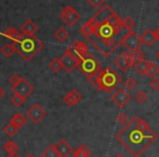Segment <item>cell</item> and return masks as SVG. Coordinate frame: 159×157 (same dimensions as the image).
Returning a JSON list of instances; mask_svg holds the SVG:
<instances>
[{
    "label": "cell",
    "mask_w": 159,
    "mask_h": 157,
    "mask_svg": "<svg viewBox=\"0 0 159 157\" xmlns=\"http://www.w3.org/2000/svg\"><path fill=\"white\" fill-rule=\"evenodd\" d=\"M49 69L51 71H53L55 73H58L63 69V66H62V62L60 60V58H53L51 59V61L49 62Z\"/></svg>",
    "instance_id": "cell-22"
},
{
    "label": "cell",
    "mask_w": 159,
    "mask_h": 157,
    "mask_svg": "<svg viewBox=\"0 0 159 157\" xmlns=\"http://www.w3.org/2000/svg\"><path fill=\"white\" fill-rule=\"evenodd\" d=\"M116 139L133 157H139L156 141L157 134L145 120L135 116L116 134Z\"/></svg>",
    "instance_id": "cell-2"
},
{
    "label": "cell",
    "mask_w": 159,
    "mask_h": 157,
    "mask_svg": "<svg viewBox=\"0 0 159 157\" xmlns=\"http://www.w3.org/2000/svg\"><path fill=\"white\" fill-rule=\"evenodd\" d=\"M117 122L119 124H121V126H125V124L129 122L128 116H126L124 113H120L119 115L117 116Z\"/></svg>",
    "instance_id": "cell-33"
},
{
    "label": "cell",
    "mask_w": 159,
    "mask_h": 157,
    "mask_svg": "<svg viewBox=\"0 0 159 157\" xmlns=\"http://www.w3.org/2000/svg\"><path fill=\"white\" fill-rule=\"evenodd\" d=\"M3 150H5L9 155L18 154L19 145L14 143L13 141H8V142H6V143L3 144Z\"/></svg>",
    "instance_id": "cell-21"
},
{
    "label": "cell",
    "mask_w": 159,
    "mask_h": 157,
    "mask_svg": "<svg viewBox=\"0 0 159 157\" xmlns=\"http://www.w3.org/2000/svg\"><path fill=\"white\" fill-rule=\"evenodd\" d=\"M77 68L80 71L87 77V80H92L94 76L98 74L102 71V64L100 62L94 57L92 53H86L84 57L79 59Z\"/></svg>",
    "instance_id": "cell-5"
},
{
    "label": "cell",
    "mask_w": 159,
    "mask_h": 157,
    "mask_svg": "<svg viewBox=\"0 0 159 157\" xmlns=\"http://www.w3.org/2000/svg\"><path fill=\"white\" fill-rule=\"evenodd\" d=\"M71 157H74V156H73V155H72V156H71Z\"/></svg>",
    "instance_id": "cell-44"
},
{
    "label": "cell",
    "mask_w": 159,
    "mask_h": 157,
    "mask_svg": "<svg viewBox=\"0 0 159 157\" xmlns=\"http://www.w3.org/2000/svg\"><path fill=\"white\" fill-rule=\"evenodd\" d=\"M27 121H29L27 117H25L22 113H16V115L12 116V118L10 119V122L13 123L18 129H22L23 127L27 123Z\"/></svg>",
    "instance_id": "cell-18"
},
{
    "label": "cell",
    "mask_w": 159,
    "mask_h": 157,
    "mask_svg": "<svg viewBox=\"0 0 159 157\" xmlns=\"http://www.w3.org/2000/svg\"><path fill=\"white\" fill-rule=\"evenodd\" d=\"M89 83L97 91L111 93L122 83V76L111 67H107L106 69L100 71L96 76H94L92 80H89Z\"/></svg>",
    "instance_id": "cell-3"
},
{
    "label": "cell",
    "mask_w": 159,
    "mask_h": 157,
    "mask_svg": "<svg viewBox=\"0 0 159 157\" xmlns=\"http://www.w3.org/2000/svg\"><path fill=\"white\" fill-rule=\"evenodd\" d=\"M8 157H21L19 154H13V155H9Z\"/></svg>",
    "instance_id": "cell-41"
},
{
    "label": "cell",
    "mask_w": 159,
    "mask_h": 157,
    "mask_svg": "<svg viewBox=\"0 0 159 157\" xmlns=\"http://www.w3.org/2000/svg\"><path fill=\"white\" fill-rule=\"evenodd\" d=\"M55 37L58 42L63 43L64 40H66V38L69 37V32L66 31L64 27H60V29H58L57 31L55 32Z\"/></svg>",
    "instance_id": "cell-24"
},
{
    "label": "cell",
    "mask_w": 159,
    "mask_h": 157,
    "mask_svg": "<svg viewBox=\"0 0 159 157\" xmlns=\"http://www.w3.org/2000/svg\"><path fill=\"white\" fill-rule=\"evenodd\" d=\"M25 99H26V98L23 97V96L18 95V94H13V96L11 97L10 102H11V104L13 105L14 107L20 108V107H22V105L25 103Z\"/></svg>",
    "instance_id": "cell-26"
},
{
    "label": "cell",
    "mask_w": 159,
    "mask_h": 157,
    "mask_svg": "<svg viewBox=\"0 0 159 157\" xmlns=\"http://www.w3.org/2000/svg\"><path fill=\"white\" fill-rule=\"evenodd\" d=\"M16 48V53L22 57L25 61H31L43 49L44 44L35 35H21L18 40L12 43Z\"/></svg>",
    "instance_id": "cell-4"
},
{
    "label": "cell",
    "mask_w": 159,
    "mask_h": 157,
    "mask_svg": "<svg viewBox=\"0 0 159 157\" xmlns=\"http://www.w3.org/2000/svg\"><path fill=\"white\" fill-rule=\"evenodd\" d=\"M158 74H159V72H158Z\"/></svg>",
    "instance_id": "cell-45"
},
{
    "label": "cell",
    "mask_w": 159,
    "mask_h": 157,
    "mask_svg": "<svg viewBox=\"0 0 159 157\" xmlns=\"http://www.w3.org/2000/svg\"><path fill=\"white\" fill-rule=\"evenodd\" d=\"M136 85H137L136 81H135L133 77H129L128 80L124 82V87H125V90H128V91L134 90L135 87H136Z\"/></svg>",
    "instance_id": "cell-31"
},
{
    "label": "cell",
    "mask_w": 159,
    "mask_h": 157,
    "mask_svg": "<svg viewBox=\"0 0 159 157\" xmlns=\"http://www.w3.org/2000/svg\"><path fill=\"white\" fill-rule=\"evenodd\" d=\"M131 98H132V96H131L130 93H129L125 89H123V87H119V89L112 94V96H111L112 102L115 103L118 107H120V108L125 107V105L130 102Z\"/></svg>",
    "instance_id": "cell-12"
},
{
    "label": "cell",
    "mask_w": 159,
    "mask_h": 157,
    "mask_svg": "<svg viewBox=\"0 0 159 157\" xmlns=\"http://www.w3.org/2000/svg\"><path fill=\"white\" fill-rule=\"evenodd\" d=\"M42 157H59V154H58L55 145H49L48 147L43 152Z\"/></svg>",
    "instance_id": "cell-27"
},
{
    "label": "cell",
    "mask_w": 159,
    "mask_h": 157,
    "mask_svg": "<svg viewBox=\"0 0 159 157\" xmlns=\"http://www.w3.org/2000/svg\"><path fill=\"white\" fill-rule=\"evenodd\" d=\"M21 79H22V77H21L20 75L16 74V73H13V74L9 77V82L12 84V86H14V85H16L19 82H20Z\"/></svg>",
    "instance_id": "cell-35"
},
{
    "label": "cell",
    "mask_w": 159,
    "mask_h": 157,
    "mask_svg": "<svg viewBox=\"0 0 159 157\" xmlns=\"http://www.w3.org/2000/svg\"><path fill=\"white\" fill-rule=\"evenodd\" d=\"M134 58L131 53H121L115 59V64L122 72H126L132 66H134Z\"/></svg>",
    "instance_id": "cell-8"
},
{
    "label": "cell",
    "mask_w": 159,
    "mask_h": 157,
    "mask_svg": "<svg viewBox=\"0 0 159 157\" xmlns=\"http://www.w3.org/2000/svg\"><path fill=\"white\" fill-rule=\"evenodd\" d=\"M25 157H36V156H34L33 154H31V153H29V154H27V155H26V156H25Z\"/></svg>",
    "instance_id": "cell-43"
},
{
    "label": "cell",
    "mask_w": 159,
    "mask_h": 157,
    "mask_svg": "<svg viewBox=\"0 0 159 157\" xmlns=\"http://www.w3.org/2000/svg\"><path fill=\"white\" fill-rule=\"evenodd\" d=\"M139 37H141L142 44L146 45V46H148V47H152V45L155 44V42L157 40L156 36H155V34H154V31H152V30H146Z\"/></svg>",
    "instance_id": "cell-17"
},
{
    "label": "cell",
    "mask_w": 159,
    "mask_h": 157,
    "mask_svg": "<svg viewBox=\"0 0 159 157\" xmlns=\"http://www.w3.org/2000/svg\"><path fill=\"white\" fill-rule=\"evenodd\" d=\"M87 2H89L93 8L98 9V8H100L105 3V0H87Z\"/></svg>",
    "instance_id": "cell-34"
},
{
    "label": "cell",
    "mask_w": 159,
    "mask_h": 157,
    "mask_svg": "<svg viewBox=\"0 0 159 157\" xmlns=\"http://www.w3.org/2000/svg\"><path fill=\"white\" fill-rule=\"evenodd\" d=\"M56 150H57L59 157H70L74 150H73V146L71 144H69V142L66 140L62 139L58 142L55 145Z\"/></svg>",
    "instance_id": "cell-14"
},
{
    "label": "cell",
    "mask_w": 159,
    "mask_h": 157,
    "mask_svg": "<svg viewBox=\"0 0 159 157\" xmlns=\"http://www.w3.org/2000/svg\"><path fill=\"white\" fill-rule=\"evenodd\" d=\"M121 45H123L130 53H133V51L139 49V47L143 44H142L141 37H139L134 31H130L125 34V36H124L123 38H122Z\"/></svg>",
    "instance_id": "cell-6"
},
{
    "label": "cell",
    "mask_w": 159,
    "mask_h": 157,
    "mask_svg": "<svg viewBox=\"0 0 159 157\" xmlns=\"http://www.w3.org/2000/svg\"><path fill=\"white\" fill-rule=\"evenodd\" d=\"M62 62V66H63V69L66 71L68 73L72 72L74 69L77 68V64H79V59L71 53V50L69 48L66 49L64 53L62 55V57L60 58Z\"/></svg>",
    "instance_id": "cell-9"
},
{
    "label": "cell",
    "mask_w": 159,
    "mask_h": 157,
    "mask_svg": "<svg viewBox=\"0 0 159 157\" xmlns=\"http://www.w3.org/2000/svg\"><path fill=\"white\" fill-rule=\"evenodd\" d=\"M122 24L125 27V30H128V31H133L132 29L135 24V21L133 20L131 16H125V18L122 19Z\"/></svg>",
    "instance_id": "cell-29"
},
{
    "label": "cell",
    "mask_w": 159,
    "mask_h": 157,
    "mask_svg": "<svg viewBox=\"0 0 159 157\" xmlns=\"http://www.w3.org/2000/svg\"><path fill=\"white\" fill-rule=\"evenodd\" d=\"M123 30L125 27L122 24V19L108 5H104L80 32L98 53L108 58L121 45V39L118 37Z\"/></svg>",
    "instance_id": "cell-1"
},
{
    "label": "cell",
    "mask_w": 159,
    "mask_h": 157,
    "mask_svg": "<svg viewBox=\"0 0 159 157\" xmlns=\"http://www.w3.org/2000/svg\"><path fill=\"white\" fill-rule=\"evenodd\" d=\"M133 56V58H134L135 62L136 61H141V60H145V55H144V53L141 50V49H137V50L133 51V53H131Z\"/></svg>",
    "instance_id": "cell-32"
},
{
    "label": "cell",
    "mask_w": 159,
    "mask_h": 157,
    "mask_svg": "<svg viewBox=\"0 0 159 157\" xmlns=\"http://www.w3.org/2000/svg\"><path fill=\"white\" fill-rule=\"evenodd\" d=\"M38 31V26L31 20H26L21 25V33L23 35H35V33Z\"/></svg>",
    "instance_id": "cell-16"
},
{
    "label": "cell",
    "mask_w": 159,
    "mask_h": 157,
    "mask_svg": "<svg viewBox=\"0 0 159 157\" xmlns=\"http://www.w3.org/2000/svg\"><path fill=\"white\" fill-rule=\"evenodd\" d=\"M134 98L136 99V102H139V104H143L147 100L148 96H147V93L144 91H139L136 94L134 95Z\"/></svg>",
    "instance_id": "cell-30"
},
{
    "label": "cell",
    "mask_w": 159,
    "mask_h": 157,
    "mask_svg": "<svg viewBox=\"0 0 159 157\" xmlns=\"http://www.w3.org/2000/svg\"><path fill=\"white\" fill-rule=\"evenodd\" d=\"M154 34H155V36H156V39L157 40H159V27H157L156 30L154 31Z\"/></svg>",
    "instance_id": "cell-39"
},
{
    "label": "cell",
    "mask_w": 159,
    "mask_h": 157,
    "mask_svg": "<svg viewBox=\"0 0 159 157\" xmlns=\"http://www.w3.org/2000/svg\"><path fill=\"white\" fill-rule=\"evenodd\" d=\"M16 53V48H14L13 44H6L2 46V48H1V53H2L3 56H5L6 58H10L12 57V55Z\"/></svg>",
    "instance_id": "cell-25"
},
{
    "label": "cell",
    "mask_w": 159,
    "mask_h": 157,
    "mask_svg": "<svg viewBox=\"0 0 159 157\" xmlns=\"http://www.w3.org/2000/svg\"><path fill=\"white\" fill-rule=\"evenodd\" d=\"M3 131H5V133L8 135V136H13V135L19 131V129L16 128V127L14 126L13 123L9 122V123H8L7 126L3 128Z\"/></svg>",
    "instance_id": "cell-28"
},
{
    "label": "cell",
    "mask_w": 159,
    "mask_h": 157,
    "mask_svg": "<svg viewBox=\"0 0 159 157\" xmlns=\"http://www.w3.org/2000/svg\"><path fill=\"white\" fill-rule=\"evenodd\" d=\"M68 48L70 49L71 53H72L77 59L84 57L86 53H89V46H87V44L84 42H80V40L73 42Z\"/></svg>",
    "instance_id": "cell-13"
},
{
    "label": "cell",
    "mask_w": 159,
    "mask_h": 157,
    "mask_svg": "<svg viewBox=\"0 0 159 157\" xmlns=\"http://www.w3.org/2000/svg\"><path fill=\"white\" fill-rule=\"evenodd\" d=\"M73 156L74 157H91V156H89V155H87L86 153L82 150V148L80 147V146L74 150V152H73Z\"/></svg>",
    "instance_id": "cell-36"
},
{
    "label": "cell",
    "mask_w": 159,
    "mask_h": 157,
    "mask_svg": "<svg viewBox=\"0 0 159 157\" xmlns=\"http://www.w3.org/2000/svg\"><path fill=\"white\" fill-rule=\"evenodd\" d=\"M155 57H156V59H157V60H158V61H159V49H158V50L156 51V55H155Z\"/></svg>",
    "instance_id": "cell-40"
},
{
    "label": "cell",
    "mask_w": 159,
    "mask_h": 157,
    "mask_svg": "<svg viewBox=\"0 0 159 157\" xmlns=\"http://www.w3.org/2000/svg\"><path fill=\"white\" fill-rule=\"evenodd\" d=\"M81 99H82V94L80 93L77 90L73 89L63 97V103L68 107H72L76 105Z\"/></svg>",
    "instance_id": "cell-15"
},
{
    "label": "cell",
    "mask_w": 159,
    "mask_h": 157,
    "mask_svg": "<svg viewBox=\"0 0 159 157\" xmlns=\"http://www.w3.org/2000/svg\"><path fill=\"white\" fill-rule=\"evenodd\" d=\"M115 157H125V156H124L123 154H121V153H119V154H117V155H116Z\"/></svg>",
    "instance_id": "cell-42"
},
{
    "label": "cell",
    "mask_w": 159,
    "mask_h": 157,
    "mask_svg": "<svg viewBox=\"0 0 159 157\" xmlns=\"http://www.w3.org/2000/svg\"><path fill=\"white\" fill-rule=\"evenodd\" d=\"M11 90L13 92V94H18V95H21L23 97L27 98L34 92V86L29 81L22 77L20 82L16 85H14V86H12Z\"/></svg>",
    "instance_id": "cell-11"
},
{
    "label": "cell",
    "mask_w": 159,
    "mask_h": 157,
    "mask_svg": "<svg viewBox=\"0 0 159 157\" xmlns=\"http://www.w3.org/2000/svg\"><path fill=\"white\" fill-rule=\"evenodd\" d=\"M1 35H3L5 37L9 38V39L12 40V43L16 42V40H18L19 38L21 37V35H22V33L21 32H19L16 29H13V27H8V29H6L3 32H1Z\"/></svg>",
    "instance_id": "cell-19"
},
{
    "label": "cell",
    "mask_w": 159,
    "mask_h": 157,
    "mask_svg": "<svg viewBox=\"0 0 159 157\" xmlns=\"http://www.w3.org/2000/svg\"><path fill=\"white\" fill-rule=\"evenodd\" d=\"M149 86L154 91H159V79H152L149 83Z\"/></svg>",
    "instance_id": "cell-37"
},
{
    "label": "cell",
    "mask_w": 159,
    "mask_h": 157,
    "mask_svg": "<svg viewBox=\"0 0 159 157\" xmlns=\"http://www.w3.org/2000/svg\"><path fill=\"white\" fill-rule=\"evenodd\" d=\"M159 72V68L156 63L152 61H148V64H147V70H146V75L150 79H154L156 76V74H158Z\"/></svg>",
    "instance_id": "cell-23"
},
{
    "label": "cell",
    "mask_w": 159,
    "mask_h": 157,
    "mask_svg": "<svg viewBox=\"0 0 159 157\" xmlns=\"http://www.w3.org/2000/svg\"><path fill=\"white\" fill-rule=\"evenodd\" d=\"M47 116V111L40 106L39 104H34L29 110L26 111V117L34 123H39Z\"/></svg>",
    "instance_id": "cell-10"
},
{
    "label": "cell",
    "mask_w": 159,
    "mask_h": 157,
    "mask_svg": "<svg viewBox=\"0 0 159 157\" xmlns=\"http://www.w3.org/2000/svg\"><path fill=\"white\" fill-rule=\"evenodd\" d=\"M147 64L148 61L146 60H141V61H136L134 63V69L139 75L145 76L146 75V70H147Z\"/></svg>",
    "instance_id": "cell-20"
},
{
    "label": "cell",
    "mask_w": 159,
    "mask_h": 157,
    "mask_svg": "<svg viewBox=\"0 0 159 157\" xmlns=\"http://www.w3.org/2000/svg\"><path fill=\"white\" fill-rule=\"evenodd\" d=\"M60 19L66 23L68 26H73L77 21L81 19V14L76 11L73 7L71 6H66L62 9L61 13H60Z\"/></svg>",
    "instance_id": "cell-7"
},
{
    "label": "cell",
    "mask_w": 159,
    "mask_h": 157,
    "mask_svg": "<svg viewBox=\"0 0 159 157\" xmlns=\"http://www.w3.org/2000/svg\"><path fill=\"white\" fill-rule=\"evenodd\" d=\"M5 94H6V92H5V90H3V87L0 85V99L5 96Z\"/></svg>",
    "instance_id": "cell-38"
}]
</instances>
